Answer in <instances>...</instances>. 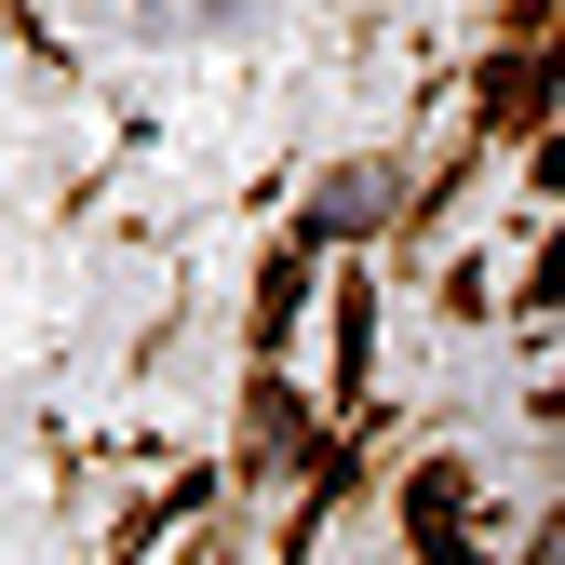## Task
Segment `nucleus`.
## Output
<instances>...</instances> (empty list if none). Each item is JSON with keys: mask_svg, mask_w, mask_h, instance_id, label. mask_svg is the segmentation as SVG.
<instances>
[]
</instances>
